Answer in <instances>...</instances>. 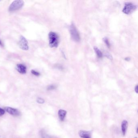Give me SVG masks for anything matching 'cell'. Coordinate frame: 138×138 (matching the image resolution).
<instances>
[{"label": "cell", "mask_w": 138, "mask_h": 138, "mask_svg": "<svg viewBox=\"0 0 138 138\" xmlns=\"http://www.w3.org/2000/svg\"><path fill=\"white\" fill-rule=\"evenodd\" d=\"M49 45L51 48H57L59 44V38L58 34L54 32L49 33Z\"/></svg>", "instance_id": "6da1fadb"}, {"label": "cell", "mask_w": 138, "mask_h": 138, "mask_svg": "<svg viewBox=\"0 0 138 138\" xmlns=\"http://www.w3.org/2000/svg\"><path fill=\"white\" fill-rule=\"evenodd\" d=\"M24 1L22 0H16L13 1L9 8V11L15 12L20 10L24 5Z\"/></svg>", "instance_id": "7a4b0ae2"}, {"label": "cell", "mask_w": 138, "mask_h": 138, "mask_svg": "<svg viewBox=\"0 0 138 138\" xmlns=\"http://www.w3.org/2000/svg\"><path fill=\"white\" fill-rule=\"evenodd\" d=\"M70 32L72 39L76 42H79L80 40V36L77 29L73 24H72L69 28Z\"/></svg>", "instance_id": "3957f363"}, {"label": "cell", "mask_w": 138, "mask_h": 138, "mask_svg": "<svg viewBox=\"0 0 138 138\" xmlns=\"http://www.w3.org/2000/svg\"><path fill=\"white\" fill-rule=\"evenodd\" d=\"M137 8V6L131 3H127L125 4L123 12L125 14H129L132 13Z\"/></svg>", "instance_id": "277c9868"}, {"label": "cell", "mask_w": 138, "mask_h": 138, "mask_svg": "<svg viewBox=\"0 0 138 138\" xmlns=\"http://www.w3.org/2000/svg\"><path fill=\"white\" fill-rule=\"evenodd\" d=\"M18 45L22 50L24 51L28 50L29 49L28 41L27 39L23 36L20 37L18 41Z\"/></svg>", "instance_id": "5b68a950"}, {"label": "cell", "mask_w": 138, "mask_h": 138, "mask_svg": "<svg viewBox=\"0 0 138 138\" xmlns=\"http://www.w3.org/2000/svg\"><path fill=\"white\" fill-rule=\"evenodd\" d=\"M79 135L81 138H92V131L85 130H80Z\"/></svg>", "instance_id": "8992f818"}, {"label": "cell", "mask_w": 138, "mask_h": 138, "mask_svg": "<svg viewBox=\"0 0 138 138\" xmlns=\"http://www.w3.org/2000/svg\"><path fill=\"white\" fill-rule=\"evenodd\" d=\"M5 109L9 114L14 116H18L20 114V111L17 109H14L10 107H6Z\"/></svg>", "instance_id": "52a82bcc"}, {"label": "cell", "mask_w": 138, "mask_h": 138, "mask_svg": "<svg viewBox=\"0 0 138 138\" xmlns=\"http://www.w3.org/2000/svg\"><path fill=\"white\" fill-rule=\"evenodd\" d=\"M16 69L20 74H25L27 73V67L22 64H17L16 66Z\"/></svg>", "instance_id": "ba28073f"}, {"label": "cell", "mask_w": 138, "mask_h": 138, "mask_svg": "<svg viewBox=\"0 0 138 138\" xmlns=\"http://www.w3.org/2000/svg\"><path fill=\"white\" fill-rule=\"evenodd\" d=\"M127 127H128V122L126 120H123L122 121L121 124V129L122 134L123 136H124L126 133L127 130Z\"/></svg>", "instance_id": "9c48e42d"}, {"label": "cell", "mask_w": 138, "mask_h": 138, "mask_svg": "<svg viewBox=\"0 0 138 138\" xmlns=\"http://www.w3.org/2000/svg\"><path fill=\"white\" fill-rule=\"evenodd\" d=\"M67 111L64 110L60 109L58 111V117L61 121H64L66 116Z\"/></svg>", "instance_id": "30bf717a"}, {"label": "cell", "mask_w": 138, "mask_h": 138, "mask_svg": "<svg viewBox=\"0 0 138 138\" xmlns=\"http://www.w3.org/2000/svg\"><path fill=\"white\" fill-rule=\"evenodd\" d=\"M40 134L42 138H55L53 136H50L48 134H47L46 132H45L43 130L40 132Z\"/></svg>", "instance_id": "8fae6325"}, {"label": "cell", "mask_w": 138, "mask_h": 138, "mask_svg": "<svg viewBox=\"0 0 138 138\" xmlns=\"http://www.w3.org/2000/svg\"><path fill=\"white\" fill-rule=\"evenodd\" d=\"M94 49L95 51V53L97 54V56L99 58H102V54L100 50H99V49L96 46L94 47Z\"/></svg>", "instance_id": "7c38bea8"}, {"label": "cell", "mask_w": 138, "mask_h": 138, "mask_svg": "<svg viewBox=\"0 0 138 138\" xmlns=\"http://www.w3.org/2000/svg\"><path fill=\"white\" fill-rule=\"evenodd\" d=\"M56 88V85H49L47 88V90H55Z\"/></svg>", "instance_id": "4fadbf2b"}, {"label": "cell", "mask_w": 138, "mask_h": 138, "mask_svg": "<svg viewBox=\"0 0 138 138\" xmlns=\"http://www.w3.org/2000/svg\"><path fill=\"white\" fill-rule=\"evenodd\" d=\"M31 73L33 75H34L35 76H37V77L40 75V73L39 72H38L37 71H35L34 70H32L31 71Z\"/></svg>", "instance_id": "5bb4252c"}, {"label": "cell", "mask_w": 138, "mask_h": 138, "mask_svg": "<svg viewBox=\"0 0 138 138\" xmlns=\"http://www.w3.org/2000/svg\"><path fill=\"white\" fill-rule=\"evenodd\" d=\"M37 102L38 103L42 104L44 103L45 100L43 98H38L37 99Z\"/></svg>", "instance_id": "9a60e30c"}, {"label": "cell", "mask_w": 138, "mask_h": 138, "mask_svg": "<svg viewBox=\"0 0 138 138\" xmlns=\"http://www.w3.org/2000/svg\"><path fill=\"white\" fill-rule=\"evenodd\" d=\"M104 41L105 43L106 44L107 46L109 48H110V44L109 42V40L106 38H105L104 39Z\"/></svg>", "instance_id": "2e32d148"}, {"label": "cell", "mask_w": 138, "mask_h": 138, "mask_svg": "<svg viewBox=\"0 0 138 138\" xmlns=\"http://www.w3.org/2000/svg\"><path fill=\"white\" fill-rule=\"evenodd\" d=\"M5 113V110L0 107V116H2Z\"/></svg>", "instance_id": "e0dca14e"}, {"label": "cell", "mask_w": 138, "mask_h": 138, "mask_svg": "<svg viewBox=\"0 0 138 138\" xmlns=\"http://www.w3.org/2000/svg\"><path fill=\"white\" fill-rule=\"evenodd\" d=\"M134 90H135V91L136 93H137V94L138 92V85H136V87H135V88H134Z\"/></svg>", "instance_id": "ac0fdd59"}, {"label": "cell", "mask_w": 138, "mask_h": 138, "mask_svg": "<svg viewBox=\"0 0 138 138\" xmlns=\"http://www.w3.org/2000/svg\"><path fill=\"white\" fill-rule=\"evenodd\" d=\"M0 46L1 47H3V43L1 40H0Z\"/></svg>", "instance_id": "d6986e66"}, {"label": "cell", "mask_w": 138, "mask_h": 138, "mask_svg": "<svg viewBox=\"0 0 138 138\" xmlns=\"http://www.w3.org/2000/svg\"><path fill=\"white\" fill-rule=\"evenodd\" d=\"M136 133H138V125L136 127Z\"/></svg>", "instance_id": "ffe728a7"}, {"label": "cell", "mask_w": 138, "mask_h": 138, "mask_svg": "<svg viewBox=\"0 0 138 138\" xmlns=\"http://www.w3.org/2000/svg\"><path fill=\"white\" fill-rule=\"evenodd\" d=\"M134 138H137V137H134Z\"/></svg>", "instance_id": "44dd1931"}]
</instances>
